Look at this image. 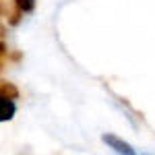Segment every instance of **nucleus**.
<instances>
[{"label":"nucleus","instance_id":"nucleus-1","mask_svg":"<svg viewBox=\"0 0 155 155\" xmlns=\"http://www.w3.org/2000/svg\"><path fill=\"white\" fill-rule=\"evenodd\" d=\"M101 141H104L114 153H118V155H137L130 145L126 143V141H122L120 137H116V134H104Z\"/></svg>","mask_w":155,"mask_h":155},{"label":"nucleus","instance_id":"nucleus-2","mask_svg":"<svg viewBox=\"0 0 155 155\" xmlns=\"http://www.w3.org/2000/svg\"><path fill=\"white\" fill-rule=\"evenodd\" d=\"M17 112V106L12 99H6V97H0V122H6L11 120Z\"/></svg>","mask_w":155,"mask_h":155},{"label":"nucleus","instance_id":"nucleus-3","mask_svg":"<svg viewBox=\"0 0 155 155\" xmlns=\"http://www.w3.org/2000/svg\"><path fill=\"white\" fill-rule=\"evenodd\" d=\"M0 97H6V99H17V97H19V89H17L12 83L0 81Z\"/></svg>","mask_w":155,"mask_h":155},{"label":"nucleus","instance_id":"nucleus-4","mask_svg":"<svg viewBox=\"0 0 155 155\" xmlns=\"http://www.w3.org/2000/svg\"><path fill=\"white\" fill-rule=\"evenodd\" d=\"M15 2H17V8L21 12H29L35 6V0H15Z\"/></svg>","mask_w":155,"mask_h":155},{"label":"nucleus","instance_id":"nucleus-5","mask_svg":"<svg viewBox=\"0 0 155 155\" xmlns=\"http://www.w3.org/2000/svg\"><path fill=\"white\" fill-rule=\"evenodd\" d=\"M2 12H4V8H2V4H0V15H2Z\"/></svg>","mask_w":155,"mask_h":155}]
</instances>
